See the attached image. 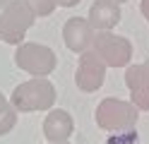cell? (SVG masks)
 I'll return each mask as SVG.
<instances>
[{
	"label": "cell",
	"mask_w": 149,
	"mask_h": 144,
	"mask_svg": "<svg viewBox=\"0 0 149 144\" xmlns=\"http://www.w3.org/2000/svg\"><path fill=\"white\" fill-rule=\"evenodd\" d=\"M10 103L17 108V113L51 111L55 106V86L48 77H31L12 89Z\"/></svg>",
	"instance_id": "cell-1"
},
{
	"label": "cell",
	"mask_w": 149,
	"mask_h": 144,
	"mask_svg": "<svg viewBox=\"0 0 149 144\" xmlns=\"http://www.w3.org/2000/svg\"><path fill=\"white\" fill-rule=\"evenodd\" d=\"M96 125L106 132H125V130H135L137 118H139V108L132 101H123V99H104L96 106Z\"/></svg>",
	"instance_id": "cell-2"
},
{
	"label": "cell",
	"mask_w": 149,
	"mask_h": 144,
	"mask_svg": "<svg viewBox=\"0 0 149 144\" xmlns=\"http://www.w3.org/2000/svg\"><path fill=\"white\" fill-rule=\"evenodd\" d=\"M34 22H36V15L29 10L24 0H10L0 10V36L5 43L19 46L24 43V36L34 26Z\"/></svg>",
	"instance_id": "cell-3"
},
{
	"label": "cell",
	"mask_w": 149,
	"mask_h": 144,
	"mask_svg": "<svg viewBox=\"0 0 149 144\" xmlns=\"http://www.w3.org/2000/svg\"><path fill=\"white\" fill-rule=\"evenodd\" d=\"M15 65L31 77H48L55 70V65H58V55H55L53 48L43 46V43L24 41L17 46Z\"/></svg>",
	"instance_id": "cell-4"
},
{
	"label": "cell",
	"mask_w": 149,
	"mask_h": 144,
	"mask_svg": "<svg viewBox=\"0 0 149 144\" xmlns=\"http://www.w3.org/2000/svg\"><path fill=\"white\" fill-rule=\"evenodd\" d=\"M91 51L106 63V67H127L130 60H132V43H130V38L118 36L113 31H96Z\"/></svg>",
	"instance_id": "cell-5"
},
{
	"label": "cell",
	"mask_w": 149,
	"mask_h": 144,
	"mask_svg": "<svg viewBox=\"0 0 149 144\" xmlns=\"http://www.w3.org/2000/svg\"><path fill=\"white\" fill-rule=\"evenodd\" d=\"M106 79V63L91 51L79 53V60H77V70H74V84H77L79 91L91 94L101 89V84Z\"/></svg>",
	"instance_id": "cell-6"
},
{
	"label": "cell",
	"mask_w": 149,
	"mask_h": 144,
	"mask_svg": "<svg viewBox=\"0 0 149 144\" xmlns=\"http://www.w3.org/2000/svg\"><path fill=\"white\" fill-rule=\"evenodd\" d=\"M125 86L139 111H149V60L125 67Z\"/></svg>",
	"instance_id": "cell-7"
},
{
	"label": "cell",
	"mask_w": 149,
	"mask_h": 144,
	"mask_svg": "<svg viewBox=\"0 0 149 144\" xmlns=\"http://www.w3.org/2000/svg\"><path fill=\"white\" fill-rule=\"evenodd\" d=\"M94 26L89 24V19L84 17H70L63 26V41L68 46V51L72 53H84L94 43Z\"/></svg>",
	"instance_id": "cell-8"
},
{
	"label": "cell",
	"mask_w": 149,
	"mask_h": 144,
	"mask_svg": "<svg viewBox=\"0 0 149 144\" xmlns=\"http://www.w3.org/2000/svg\"><path fill=\"white\" fill-rule=\"evenodd\" d=\"M74 132V120L68 111L63 108H51L48 115L43 118V134L48 142H68L70 134Z\"/></svg>",
	"instance_id": "cell-9"
},
{
	"label": "cell",
	"mask_w": 149,
	"mask_h": 144,
	"mask_svg": "<svg viewBox=\"0 0 149 144\" xmlns=\"http://www.w3.org/2000/svg\"><path fill=\"white\" fill-rule=\"evenodd\" d=\"M120 5L116 0H94V5L89 7V24L94 26V31H111L113 26L120 24Z\"/></svg>",
	"instance_id": "cell-10"
},
{
	"label": "cell",
	"mask_w": 149,
	"mask_h": 144,
	"mask_svg": "<svg viewBox=\"0 0 149 144\" xmlns=\"http://www.w3.org/2000/svg\"><path fill=\"white\" fill-rule=\"evenodd\" d=\"M15 125H17V108L10 103L7 108L0 111V137H3V134H7V132H12Z\"/></svg>",
	"instance_id": "cell-11"
},
{
	"label": "cell",
	"mask_w": 149,
	"mask_h": 144,
	"mask_svg": "<svg viewBox=\"0 0 149 144\" xmlns=\"http://www.w3.org/2000/svg\"><path fill=\"white\" fill-rule=\"evenodd\" d=\"M24 3L29 5V10L36 17H48V15H53V10L58 7L55 0H24Z\"/></svg>",
	"instance_id": "cell-12"
},
{
	"label": "cell",
	"mask_w": 149,
	"mask_h": 144,
	"mask_svg": "<svg viewBox=\"0 0 149 144\" xmlns=\"http://www.w3.org/2000/svg\"><path fill=\"white\" fill-rule=\"evenodd\" d=\"M137 130H125V132H116L113 137H108L106 144H137Z\"/></svg>",
	"instance_id": "cell-13"
},
{
	"label": "cell",
	"mask_w": 149,
	"mask_h": 144,
	"mask_svg": "<svg viewBox=\"0 0 149 144\" xmlns=\"http://www.w3.org/2000/svg\"><path fill=\"white\" fill-rule=\"evenodd\" d=\"M55 5L58 7H74V5H79V0H55Z\"/></svg>",
	"instance_id": "cell-14"
},
{
	"label": "cell",
	"mask_w": 149,
	"mask_h": 144,
	"mask_svg": "<svg viewBox=\"0 0 149 144\" xmlns=\"http://www.w3.org/2000/svg\"><path fill=\"white\" fill-rule=\"evenodd\" d=\"M139 10H142V15H144V19L149 22V0H142V5H139Z\"/></svg>",
	"instance_id": "cell-15"
},
{
	"label": "cell",
	"mask_w": 149,
	"mask_h": 144,
	"mask_svg": "<svg viewBox=\"0 0 149 144\" xmlns=\"http://www.w3.org/2000/svg\"><path fill=\"white\" fill-rule=\"evenodd\" d=\"M7 106H10V99L0 94V111H3V108H7Z\"/></svg>",
	"instance_id": "cell-16"
},
{
	"label": "cell",
	"mask_w": 149,
	"mask_h": 144,
	"mask_svg": "<svg viewBox=\"0 0 149 144\" xmlns=\"http://www.w3.org/2000/svg\"><path fill=\"white\" fill-rule=\"evenodd\" d=\"M7 3H10V0H0V10H3V7L7 5Z\"/></svg>",
	"instance_id": "cell-17"
},
{
	"label": "cell",
	"mask_w": 149,
	"mask_h": 144,
	"mask_svg": "<svg viewBox=\"0 0 149 144\" xmlns=\"http://www.w3.org/2000/svg\"><path fill=\"white\" fill-rule=\"evenodd\" d=\"M48 144H53V142H48ZM55 144H70V142H55Z\"/></svg>",
	"instance_id": "cell-18"
},
{
	"label": "cell",
	"mask_w": 149,
	"mask_h": 144,
	"mask_svg": "<svg viewBox=\"0 0 149 144\" xmlns=\"http://www.w3.org/2000/svg\"><path fill=\"white\" fill-rule=\"evenodd\" d=\"M116 3H118V5H120V3H127V0H116Z\"/></svg>",
	"instance_id": "cell-19"
},
{
	"label": "cell",
	"mask_w": 149,
	"mask_h": 144,
	"mask_svg": "<svg viewBox=\"0 0 149 144\" xmlns=\"http://www.w3.org/2000/svg\"><path fill=\"white\" fill-rule=\"evenodd\" d=\"M0 41H3V36H0Z\"/></svg>",
	"instance_id": "cell-20"
}]
</instances>
